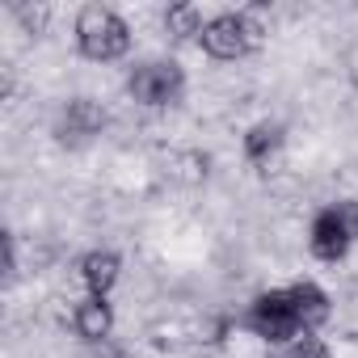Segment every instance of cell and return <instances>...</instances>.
Listing matches in <instances>:
<instances>
[{
  "instance_id": "obj_6",
  "label": "cell",
  "mask_w": 358,
  "mask_h": 358,
  "mask_svg": "<svg viewBox=\"0 0 358 358\" xmlns=\"http://www.w3.org/2000/svg\"><path fill=\"white\" fill-rule=\"evenodd\" d=\"M106 127V110L101 106H93L89 97H76V101H68L64 106V114H59V135L64 139H89V135H97Z\"/></svg>"
},
{
  "instance_id": "obj_12",
  "label": "cell",
  "mask_w": 358,
  "mask_h": 358,
  "mask_svg": "<svg viewBox=\"0 0 358 358\" xmlns=\"http://www.w3.org/2000/svg\"><path fill=\"white\" fill-rule=\"evenodd\" d=\"M287 358H329V350H324L316 337H308V333H303V337H295V341H291Z\"/></svg>"
},
{
  "instance_id": "obj_3",
  "label": "cell",
  "mask_w": 358,
  "mask_h": 358,
  "mask_svg": "<svg viewBox=\"0 0 358 358\" xmlns=\"http://www.w3.org/2000/svg\"><path fill=\"white\" fill-rule=\"evenodd\" d=\"M257 22H249L245 13H224V17H211L203 26V47L215 55V59H241L253 43H257Z\"/></svg>"
},
{
  "instance_id": "obj_8",
  "label": "cell",
  "mask_w": 358,
  "mask_h": 358,
  "mask_svg": "<svg viewBox=\"0 0 358 358\" xmlns=\"http://www.w3.org/2000/svg\"><path fill=\"white\" fill-rule=\"evenodd\" d=\"M80 278H85V287H89L93 295L106 299V291L118 282V257H114V253H89V257L80 262Z\"/></svg>"
},
{
  "instance_id": "obj_9",
  "label": "cell",
  "mask_w": 358,
  "mask_h": 358,
  "mask_svg": "<svg viewBox=\"0 0 358 358\" xmlns=\"http://www.w3.org/2000/svg\"><path fill=\"white\" fill-rule=\"evenodd\" d=\"M72 320H76V333H80V337L97 341V337H106V333H110V320H114V316H110V303H106L101 295H93V299H85V303L76 308V316H72Z\"/></svg>"
},
{
  "instance_id": "obj_11",
  "label": "cell",
  "mask_w": 358,
  "mask_h": 358,
  "mask_svg": "<svg viewBox=\"0 0 358 358\" xmlns=\"http://www.w3.org/2000/svg\"><path fill=\"white\" fill-rule=\"evenodd\" d=\"M278 143H282V131H278L274 122H257V127L249 131V139H245V152H249L253 160H266Z\"/></svg>"
},
{
  "instance_id": "obj_1",
  "label": "cell",
  "mask_w": 358,
  "mask_h": 358,
  "mask_svg": "<svg viewBox=\"0 0 358 358\" xmlns=\"http://www.w3.org/2000/svg\"><path fill=\"white\" fill-rule=\"evenodd\" d=\"M76 38H80V51H85L89 59H118V55L127 51V43H131L122 17L110 13V9H101V5H93V9L80 13Z\"/></svg>"
},
{
  "instance_id": "obj_2",
  "label": "cell",
  "mask_w": 358,
  "mask_h": 358,
  "mask_svg": "<svg viewBox=\"0 0 358 358\" xmlns=\"http://www.w3.org/2000/svg\"><path fill=\"white\" fill-rule=\"evenodd\" d=\"M354 236H358V207L354 203H337V207L316 215V224H312V253L320 262H337V257H345Z\"/></svg>"
},
{
  "instance_id": "obj_10",
  "label": "cell",
  "mask_w": 358,
  "mask_h": 358,
  "mask_svg": "<svg viewBox=\"0 0 358 358\" xmlns=\"http://www.w3.org/2000/svg\"><path fill=\"white\" fill-rule=\"evenodd\" d=\"M164 26H169V34H177V38H203V13L194 9V5H177V9H169L164 13Z\"/></svg>"
},
{
  "instance_id": "obj_7",
  "label": "cell",
  "mask_w": 358,
  "mask_h": 358,
  "mask_svg": "<svg viewBox=\"0 0 358 358\" xmlns=\"http://www.w3.org/2000/svg\"><path fill=\"white\" fill-rule=\"evenodd\" d=\"M287 295H291V308H295V316H299L303 333L329 316V299H324V291H320V287H312V282H299V287H291Z\"/></svg>"
},
{
  "instance_id": "obj_5",
  "label": "cell",
  "mask_w": 358,
  "mask_h": 358,
  "mask_svg": "<svg viewBox=\"0 0 358 358\" xmlns=\"http://www.w3.org/2000/svg\"><path fill=\"white\" fill-rule=\"evenodd\" d=\"M127 89L143 106H169L177 93H182V68L177 64H139L131 72Z\"/></svg>"
},
{
  "instance_id": "obj_13",
  "label": "cell",
  "mask_w": 358,
  "mask_h": 358,
  "mask_svg": "<svg viewBox=\"0 0 358 358\" xmlns=\"http://www.w3.org/2000/svg\"><path fill=\"white\" fill-rule=\"evenodd\" d=\"M17 17H22L30 30H43V26H47V9H30V5H22V9H17Z\"/></svg>"
},
{
  "instance_id": "obj_4",
  "label": "cell",
  "mask_w": 358,
  "mask_h": 358,
  "mask_svg": "<svg viewBox=\"0 0 358 358\" xmlns=\"http://www.w3.org/2000/svg\"><path fill=\"white\" fill-rule=\"evenodd\" d=\"M249 329L266 341H295L303 337V324L291 308V295L287 291H274V295H262L249 312Z\"/></svg>"
}]
</instances>
